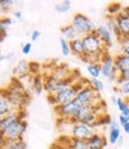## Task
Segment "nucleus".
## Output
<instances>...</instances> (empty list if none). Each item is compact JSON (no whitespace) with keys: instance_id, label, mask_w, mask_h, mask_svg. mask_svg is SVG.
<instances>
[{"instance_id":"412c9836","label":"nucleus","mask_w":129,"mask_h":149,"mask_svg":"<svg viewBox=\"0 0 129 149\" xmlns=\"http://www.w3.org/2000/svg\"><path fill=\"white\" fill-rule=\"evenodd\" d=\"M89 85L93 88L96 92H98V94L104 90V84L100 78H90L89 79Z\"/></svg>"},{"instance_id":"9b49d317","label":"nucleus","mask_w":129,"mask_h":149,"mask_svg":"<svg viewBox=\"0 0 129 149\" xmlns=\"http://www.w3.org/2000/svg\"><path fill=\"white\" fill-rule=\"evenodd\" d=\"M86 142L89 149H104L108 144V140L105 139V136L100 133H95Z\"/></svg>"},{"instance_id":"79ce46f5","label":"nucleus","mask_w":129,"mask_h":149,"mask_svg":"<svg viewBox=\"0 0 129 149\" xmlns=\"http://www.w3.org/2000/svg\"><path fill=\"white\" fill-rule=\"evenodd\" d=\"M112 102H113V104L116 105V103H117V98H116V97H112Z\"/></svg>"},{"instance_id":"f3484780","label":"nucleus","mask_w":129,"mask_h":149,"mask_svg":"<svg viewBox=\"0 0 129 149\" xmlns=\"http://www.w3.org/2000/svg\"><path fill=\"white\" fill-rule=\"evenodd\" d=\"M114 61H115V68L117 69L119 73L129 70V57H127V56L119 53L114 57Z\"/></svg>"},{"instance_id":"1a4fd4ad","label":"nucleus","mask_w":129,"mask_h":149,"mask_svg":"<svg viewBox=\"0 0 129 149\" xmlns=\"http://www.w3.org/2000/svg\"><path fill=\"white\" fill-rule=\"evenodd\" d=\"M96 36L100 38V40L103 43L104 47L108 49L113 45V33L110 32V30L105 25H100L95 30Z\"/></svg>"},{"instance_id":"58836bf2","label":"nucleus","mask_w":129,"mask_h":149,"mask_svg":"<svg viewBox=\"0 0 129 149\" xmlns=\"http://www.w3.org/2000/svg\"><path fill=\"white\" fill-rule=\"evenodd\" d=\"M13 15L17 18V19H22V17H23V13L20 12V11H15L14 13H13Z\"/></svg>"},{"instance_id":"7c9ffc66","label":"nucleus","mask_w":129,"mask_h":149,"mask_svg":"<svg viewBox=\"0 0 129 149\" xmlns=\"http://www.w3.org/2000/svg\"><path fill=\"white\" fill-rule=\"evenodd\" d=\"M29 69H30L31 73L37 74L40 70V65H39V63H37V62H30L29 63Z\"/></svg>"},{"instance_id":"4468645a","label":"nucleus","mask_w":129,"mask_h":149,"mask_svg":"<svg viewBox=\"0 0 129 149\" xmlns=\"http://www.w3.org/2000/svg\"><path fill=\"white\" fill-rule=\"evenodd\" d=\"M12 111H13V107L5 94V90L0 89V117H4L11 114Z\"/></svg>"},{"instance_id":"c9c22d12","label":"nucleus","mask_w":129,"mask_h":149,"mask_svg":"<svg viewBox=\"0 0 129 149\" xmlns=\"http://www.w3.org/2000/svg\"><path fill=\"white\" fill-rule=\"evenodd\" d=\"M121 54L129 57V44H123L121 49Z\"/></svg>"},{"instance_id":"393cba45","label":"nucleus","mask_w":129,"mask_h":149,"mask_svg":"<svg viewBox=\"0 0 129 149\" xmlns=\"http://www.w3.org/2000/svg\"><path fill=\"white\" fill-rule=\"evenodd\" d=\"M71 8V1L69 0H64L62 3H58L56 6H54V10H56L58 13H65Z\"/></svg>"},{"instance_id":"a878e982","label":"nucleus","mask_w":129,"mask_h":149,"mask_svg":"<svg viewBox=\"0 0 129 149\" xmlns=\"http://www.w3.org/2000/svg\"><path fill=\"white\" fill-rule=\"evenodd\" d=\"M13 5H14L13 0H0V12L7 13L8 11H11Z\"/></svg>"},{"instance_id":"4be33fe9","label":"nucleus","mask_w":129,"mask_h":149,"mask_svg":"<svg viewBox=\"0 0 129 149\" xmlns=\"http://www.w3.org/2000/svg\"><path fill=\"white\" fill-rule=\"evenodd\" d=\"M12 24H13V20L10 17L0 18V33H7V30Z\"/></svg>"},{"instance_id":"b1692460","label":"nucleus","mask_w":129,"mask_h":149,"mask_svg":"<svg viewBox=\"0 0 129 149\" xmlns=\"http://www.w3.org/2000/svg\"><path fill=\"white\" fill-rule=\"evenodd\" d=\"M32 88L36 90V92H40V91H42V89H44V78L37 74V76L33 78Z\"/></svg>"},{"instance_id":"72a5a7b5","label":"nucleus","mask_w":129,"mask_h":149,"mask_svg":"<svg viewBox=\"0 0 129 149\" xmlns=\"http://www.w3.org/2000/svg\"><path fill=\"white\" fill-rule=\"evenodd\" d=\"M129 122V116L128 115H123V114H121L120 116H119V123H120V125H126L127 123Z\"/></svg>"},{"instance_id":"2f4dec72","label":"nucleus","mask_w":129,"mask_h":149,"mask_svg":"<svg viewBox=\"0 0 129 149\" xmlns=\"http://www.w3.org/2000/svg\"><path fill=\"white\" fill-rule=\"evenodd\" d=\"M127 81H129V70H128V71H124V72L119 73V77H117L116 83H117V84H120V83H122V82H127Z\"/></svg>"},{"instance_id":"ddd939ff","label":"nucleus","mask_w":129,"mask_h":149,"mask_svg":"<svg viewBox=\"0 0 129 149\" xmlns=\"http://www.w3.org/2000/svg\"><path fill=\"white\" fill-rule=\"evenodd\" d=\"M70 44V50H71V53H73L77 57H79L82 61H84L85 58V49H84V44H83V40L81 37H78L77 39L72 40L69 43Z\"/></svg>"},{"instance_id":"7ed1b4c3","label":"nucleus","mask_w":129,"mask_h":149,"mask_svg":"<svg viewBox=\"0 0 129 149\" xmlns=\"http://www.w3.org/2000/svg\"><path fill=\"white\" fill-rule=\"evenodd\" d=\"M75 100L82 105H97L102 102V100L100 97V94L96 92L89 84L84 85L77 92Z\"/></svg>"},{"instance_id":"a211bd4d","label":"nucleus","mask_w":129,"mask_h":149,"mask_svg":"<svg viewBox=\"0 0 129 149\" xmlns=\"http://www.w3.org/2000/svg\"><path fill=\"white\" fill-rule=\"evenodd\" d=\"M61 32H62V34H63L62 38H64V39L68 40L69 43L72 42V40H75V39H77L78 37H79L78 33H77V31L75 30V27H73L71 24L63 26V27L61 29Z\"/></svg>"},{"instance_id":"e433bc0d","label":"nucleus","mask_w":129,"mask_h":149,"mask_svg":"<svg viewBox=\"0 0 129 149\" xmlns=\"http://www.w3.org/2000/svg\"><path fill=\"white\" fill-rule=\"evenodd\" d=\"M120 14H121L122 17L128 18V19H129V6H124V7L122 8V11H121Z\"/></svg>"},{"instance_id":"6e6552de","label":"nucleus","mask_w":129,"mask_h":149,"mask_svg":"<svg viewBox=\"0 0 129 149\" xmlns=\"http://www.w3.org/2000/svg\"><path fill=\"white\" fill-rule=\"evenodd\" d=\"M70 132H71V137L77 139V140H82V141H88L95 134L93 128L90 125L83 124V123H75L71 127Z\"/></svg>"},{"instance_id":"f03ea898","label":"nucleus","mask_w":129,"mask_h":149,"mask_svg":"<svg viewBox=\"0 0 129 149\" xmlns=\"http://www.w3.org/2000/svg\"><path fill=\"white\" fill-rule=\"evenodd\" d=\"M75 82H76V79L72 76L66 79H58L54 77L53 74H50V76H46L44 78V90L47 92V95H54V94H57L58 91H61L62 89L72 85Z\"/></svg>"},{"instance_id":"aec40b11","label":"nucleus","mask_w":129,"mask_h":149,"mask_svg":"<svg viewBox=\"0 0 129 149\" xmlns=\"http://www.w3.org/2000/svg\"><path fill=\"white\" fill-rule=\"evenodd\" d=\"M86 71L89 72L91 78H98L102 72H101V64L100 63H90L86 66Z\"/></svg>"},{"instance_id":"473e14b6","label":"nucleus","mask_w":129,"mask_h":149,"mask_svg":"<svg viewBox=\"0 0 129 149\" xmlns=\"http://www.w3.org/2000/svg\"><path fill=\"white\" fill-rule=\"evenodd\" d=\"M31 51H32V44H31V43H25V44L23 45V47H22L23 54H29Z\"/></svg>"},{"instance_id":"c03bdc74","label":"nucleus","mask_w":129,"mask_h":149,"mask_svg":"<svg viewBox=\"0 0 129 149\" xmlns=\"http://www.w3.org/2000/svg\"><path fill=\"white\" fill-rule=\"evenodd\" d=\"M0 121H1V117H0Z\"/></svg>"},{"instance_id":"20e7f679","label":"nucleus","mask_w":129,"mask_h":149,"mask_svg":"<svg viewBox=\"0 0 129 149\" xmlns=\"http://www.w3.org/2000/svg\"><path fill=\"white\" fill-rule=\"evenodd\" d=\"M86 84H81L78 81L75 82L72 85L68 86V88H64L62 89L61 91H58L57 94H54V98H56V102H57V105H62V104H66L71 101H73L76 98V95L77 92Z\"/></svg>"},{"instance_id":"0eeeda50","label":"nucleus","mask_w":129,"mask_h":149,"mask_svg":"<svg viewBox=\"0 0 129 149\" xmlns=\"http://www.w3.org/2000/svg\"><path fill=\"white\" fill-rule=\"evenodd\" d=\"M26 129H27V121L19 120L15 123H13L11 127H8L1 134L4 135L5 141H17L23 139V135L25 134Z\"/></svg>"},{"instance_id":"37998d69","label":"nucleus","mask_w":129,"mask_h":149,"mask_svg":"<svg viewBox=\"0 0 129 149\" xmlns=\"http://www.w3.org/2000/svg\"><path fill=\"white\" fill-rule=\"evenodd\" d=\"M1 59H4V57H1V51H0V61Z\"/></svg>"},{"instance_id":"6ab92c4d","label":"nucleus","mask_w":129,"mask_h":149,"mask_svg":"<svg viewBox=\"0 0 129 149\" xmlns=\"http://www.w3.org/2000/svg\"><path fill=\"white\" fill-rule=\"evenodd\" d=\"M0 149H27V144L23 139L17 141H5L0 146Z\"/></svg>"},{"instance_id":"4c0bfd02","label":"nucleus","mask_w":129,"mask_h":149,"mask_svg":"<svg viewBox=\"0 0 129 149\" xmlns=\"http://www.w3.org/2000/svg\"><path fill=\"white\" fill-rule=\"evenodd\" d=\"M47 101H49L50 104H52L54 107L57 105V102H56V98H54V95H47Z\"/></svg>"},{"instance_id":"dca6fc26","label":"nucleus","mask_w":129,"mask_h":149,"mask_svg":"<svg viewBox=\"0 0 129 149\" xmlns=\"http://www.w3.org/2000/svg\"><path fill=\"white\" fill-rule=\"evenodd\" d=\"M30 73V69H29V63L25 62V61H20L19 63H18L14 69H13V76L17 77L18 79H22L26 76H29Z\"/></svg>"},{"instance_id":"a19ab883","label":"nucleus","mask_w":129,"mask_h":149,"mask_svg":"<svg viewBox=\"0 0 129 149\" xmlns=\"http://www.w3.org/2000/svg\"><path fill=\"white\" fill-rule=\"evenodd\" d=\"M56 144H57V143H56ZM57 146H58V144H57ZM57 149H73V148H72L71 144H70V146H65V147H61V146H58Z\"/></svg>"},{"instance_id":"f704fd0d","label":"nucleus","mask_w":129,"mask_h":149,"mask_svg":"<svg viewBox=\"0 0 129 149\" xmlns=\"http://www.w3.org/2000/svg\"><path fill=\"white\" fill-rule=\"evenodd\" d=\"M39 37H40V31H38V30H33L32 31V33H31V40L32 42L38 40Z\"/></svg>"},{"instance_id":"ea45409f","label":"nucleus","mask_w":129,"mask_h":149,"mask_svg":"<svg viewBox=\"0 0 129 149\" xmlns=\"http://www.w3.org/2000/svg\"><path fill=\"white\" fill-rule=\"evenodd\" d=\"M123 130H124V133H126V134L129 135V122H128L126 125H123Z\"/></svg>"},{"instance_id":"f257e3e1","label":"nucleus","mask_w":129,"mask_h":149,"mask_svg":"<svg viewBox=\"0 0 129 149\" xmlns=\"http://www.w3.org/2000/svg\"><path fill=\"white\" fill-rule=\"evenodd\" d=\"M71 25L75 27V30L77 31V33L81 38L86 34L94 33L96 27H97L93 22H91L90 18L83 13H76L73 15L72 20H71Z\"/></svg>"},{"instance_id":"2eb2a0df","label":"nucleus","mask_w":129,"mask_h":149,"mask_svg":"<svg viewBox=\"0 0 129 149\" xmlns=\"http://www.w3.org/2000/svg\"><path fill=\"white\" fill-rule=\"evenodd\" d=\"M116 22H117V27H119V31L122 36V39H128L129 38V19L128 18H124L122 17L121 14L116 15Z\"/></svg>"},{"instance_id":"f8f14e48","label":"nucleus","mask_w":129,"mask_h":149,"mask_svg":"<svg viewBox=\"0 0 129 149\" xmlns=\"http://www.w3.org/2000/svg\"><path fill=\"white\" fill-rule=\"evenodd\" d=\"M121 139V128L120 123L113 121L112 124L108 127V142L110 144H116Z\"/></svg>"},{"instance_id":"9d476101","label":"nucleus","mask_w":129,"mask_h":149,"mask_svg":"<svg viewBox=\"0 0 129 149\" xmlns=\"http://www.w3.org/2000/svg\"><path fill=\"white\" fill-rule=\"evenodd\" d=\"M19 120H23L20 116L19 110H13L11 114L1 117V121H0V133H4L8 127H11L13 123H15Z\"/></svg>"},{"instance_id":"c85d7f7f","label":"nucleus","mask_w":129,"mask_h":149,"mask_svg":"<svg viewBox=\"0 0 129 149\" xmlns=\"http://www.w3.org/2000/svg\"><path fill=\"white\" fill-rule=\"evenodd\" d=\"M116 90H119L123 96H126V97L129 98V81H127V82H122V83L117 84Z\"/></svg>"},{"instance_id":"c756f323","label":"nucleus","mask_w":129,"mask_h":149,"mask_svg":"<svg viewBox=\"0 0 129 149\" xmlns=\"http://www.w3.org/2000/svg\"><path fill=\"white\" fill-rule=\"evenodd\" d=\"M59 43H61V50H62L63 56H69V54L71 53L69 42H68V40H65L64 38H61V39H59Z\"/></svg>"},{"instance_id":"cd10ccee","label":"nucleus","mask_w":129,"mask_h":149,"mask_svg":"<svg viewBox=\"0 0 129 149\" xmlns=\"http://www.w3.org/2000/svg\"><path fill=\"white\" fill-rule=\"evenodd\" d=\"M71 147L73 149H89V146H88L86 141L77 140V139H73V137L71 140Z\"/></svg>"},{"instance_id":"423d86ee","label":"nucleus","mask_w":129,"mask_h":149,"mask_svg":"<svg viewBox=\"0 0 129 149\" xmlns=\"http://www.w3.org/2000/svg\"><path fill=\"white\" fill-rule=\"evenodd\" d=\"M82 104H79L76 100H73L66 104H62V105H56L54 107V111L58 116V118H62V120H68V121H71L72 118H75L78 110L81 108Z\"/></svg>"},{"instance_id":"5701e85b","label":"nucleus","mask_w":129,"mask_h":149,"mask_svg":"<svg viewBox=\"0 0 129 149\" xmlns=\"http://www.w3.org/2000/svg\"><path fill=\"white\" fill-rule=\"evenodd\" d=\"M122 8H123V6H122L120 3H113V4H110V5L108 6L107 10H108V14H109V15L116 17V15H119V14L121 13Z\"/></svg>"},{"instance_id":"bb28decb","label":"nucleus","mask_w":129,"mask_h":149,"mask_svg":"<svg viewBox=\"0 0 129 149\" xmlns=\"http://www.w3.org/2000/svg\"><path fill=\"white\" fill-rule=\"evenodd\" d=\"M116 105H117V109L121 111V114L129 116V104L126 101H123L122 98H117Z\"/></svg>"},{"instance_id":"39448f33","label":"nucleus","mask_w":129,"mask_h":149,"mask_svg":"<svg viewBox=\"0 0 129 149\" xmlns=\"http://www.w3.org/2000/svg\"><path fill=\"white\" fill-rule=\"evenodd\" d=\"M101 72L102 76L108 78L109 81L112 82H116L117 77H119V71L115 68V61L114 57L110 53L105 52L102 57L101 61Z\"/></svg>"}]
</instances>
